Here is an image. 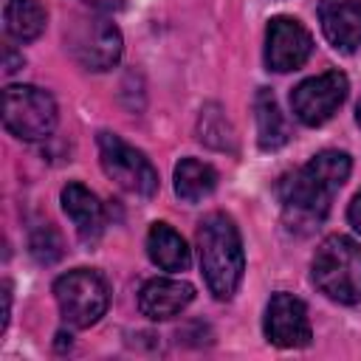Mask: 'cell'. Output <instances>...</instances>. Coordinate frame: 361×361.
<instances>
[{
  "mask_svg": "<svg viewBox=\"0 0 361 361\" xmlns=\"http://www.w3.org/2000/svg\"><path fill=\"white\" fill-rule=\"evenodd\" d=\"M54 296H56L62 319L71 327L96 324L107 313V305H110V290H107L104 276L90 268H76V271L62 274L54 282Z\"/></svg>",
  "mask_w": 361,
  "mask_h": 361,
  "instance_id": "obj_4",
  "label": "cell"
},
{
  "mask_svg": "<svg viewBox=\"0 0 361 361\" xmlns=\"http://www.w3.org/2000/svg\"><path fill=\"white\" fill-rule=\"evenodd\" d=\"M62 209L85 243H93L104 231V206L99 203V197L87 186H82L76 180L68 183L62 189Z\"/></svg>",
  "mask_w": 361,
  "mask_h": 361,
  "instance_id": "obj_13",
  "label": "cell"
},
{
  "mask_svg": "<svg viewBox=\"0 0 361 361\" xmlns=\"http://www.w3.org/2000/svg\"><path fill=\"white\" fill-rule=\"evenodd\" d=\"M265 338L276 347H307L313 338L307 307L299 296L293 293H274L268 307H265Z\"/></svg>",
  "mask_w": 361,
  "mask_h": 361,
  "instance_id": "obj_10",
  "label": "cell"
},
{
  "mask_svg": "<svg viewBox=\"0 0 361 361\" xmlns=\"http://www.w3.org/2000/svg\"><path fill=\"white\" fill-rule=\"evenodd\" d=\"M347 90L350 82L341 71H324L319 76H310L290 90L293 116L307 127H319L327 118H333V113L347 99Z\"/></svg>",
  "mask_w": 361,
  "mask_h": 361,
  "instance_id": "obj_8",
  "label": "cell"
},
{
  "mask_svg": "<svg viewBox=\"0 0 361 361\" xmlns=\"http://www.w3.org/2000/svg\"><path fill=\"white\" fill-rule=\"evenodd\" d=\"M3 20H6L8 37H14L17 42H31L45 31L48 14L39 6V0H8Z\"/></svg>",
  "mask_w": 361,
  "mask_h": 361,
  "instance_id": "obj_17",
  "label": "cell"
},
{
  "mask_svg": "<svg viewBox=\"0 0 361 361\" xmlns=\"http://www.w3.org/2000/svg\"><path fill=\"white\" fill-rule=\"evenodd\" d=\"M355 121L361 124V99H358V104H355Z\"/></svg>",
  "mask_w": 361,
  "mask_h": 361,
  "instance_id": "obj_23",
  "label": "cell"
},
{
  "mask_svg": "<svg viewBox=\"0 0 361 361\" xmlns=\"http://www.w3.org/2000/svg\"><path fill=\"white\" fill-rule=\"evenodd\" d=\"M217 186V172L212 164H203L197 158H183L175 166V195L186 203H197L209 197Z\"/></svg>",
  "mask_w": 361,
  "mask_h": 361,
  "instance_id": "obj_16",
  "label": "cell"
},
{
  "mask_svg": "<svg viewBox=\"0 0 361 361\" xmlns=\"http://www.w3.org/2000/svg\"><path fill=\"white\" fill-rule=\"evenodd\" d=\"M192 299H195V288L189 282L155 276V279L144 282V288L138 290V310H141V316H147L152 322H164V319L178 316Z\"/></svg>",
  "mask_w": 361,
  "mask_h": 361,
  "instance_id": "obj_11",
  "label": "cell"
},
{
  "mask_svg": "<svg viewBox=\"0 0 361 361\" xmlns=\"http://www.w3.org/2000/svg\"><path fill=\"white\" fill-rule=\"evenodd\" d=\"M319 20L333 48L347 54L361 48V0H322Z\"/></svg>",
  "mask_w": 361,
  "mask_h": 361,
  "instance_id": "obj_12",
  "label": "cell"
},
{
  "mask_svg": "<svg viewBox=\"0 0 361 361\" xmlns=\"http://www.w3.org/2000/svg\"><path fill=\"white\" fill-rule=\"evenodd\" d=\"M347 220H350V226H353L355 231H361V192L353 197V203H350V209H347Z\"/></svg>",
  "mask_w": 361,
  "mask_h": 361,
  "instance_id": "obj_20",
  "label": "cell"
},
{
  "mask_svg": "<svg viewBox=\"0 0 361 361\" xmlns=\"http://www.w3.org/2000/svg\"><path fill=\"white\" fill-rule=\"evenodd\" d=\"M31 254L39 259V262H54L59 254H62V243L56 237V231L51 226H39L31 237Z\"/></svg>",
  "mask_w": 361,
  "mask_h": 361,
  "instance_id": "obj_18",
  "label": "cell"
},
{
  "mask_svg": "<svg viewBox=\"0 0 361 361\" xmlns=\"http://www.w3.org/2000/svg\"><path fill=\"white\" fill-rule=\"evenodd\" d=\"M197 251L209 290L217 299H231L245 271L243 240L234 220L223 212L206 214L197 226Z\"/></svg>",
  "mask_w": 361,
  "mask_h": 361,
  "instance_id": "obj_2",
  "label": "cell"
},
{
  "mask_svg": "<svg viewBox=\"0 0 361 361\" xmlns=\"http://www.w3.org/2000/svg\"><path fill=\"white\" fill-rule=\"evenodd\" d=\"M353 161L341 149H324L313 155L305 166H299L293 175H288L279 183V203L285 212V220L290 228H313L319 226L336 192L350 178Z\"/></svg>",
  "mask_w": 361,
  "mask_h": 361,
  "instance_id": "obj_1",
  "label": "cell"
},
{
  "mask_svg": "<svg viewBox=\"0 0 361 361\" xmlns=\"http://www.w3.org/2000/svg\"><path fill=\"white\" fill-rule=\"evenodd\" d=\"M254 116H257V141L262 149H279L288 141V121L268 87H259L254 96Z\"/></svg>",
  "mask_w": 361,
  "mask_h": 361,
  "instance_id": "obj_15",
  "label": "cell"
},
{
  "mask_svg": "<svg viewBox=\"0 0 361 361\" xmlns=\"http://www.w3.org/2000/svg\"><path fill=\"white\" fill-rule=\"evenodd\" d=\"M313 285L338 305L361 302V245L344 234L327 237L310 265Z\"/></svg>",
  "mask_w": 361,
  "mask_h": 361,
  "instance_id": "obj_3",
  "label": "cell"
},
{
  "mask_svg": "<svg viewBox=\"0 0 361 361\" xmlns=\"http://www.w3.org/2000/svg\"><path fill=\"white\" fill-rule=\"evenodd\" d=\"M99 158L104 175L116 186L141 197H152L158 192V172L149 158L116 133H99Z\"/></svg>",
  "mask_w": 361,
  "mask_h": 361,
  "instance_id": "obj_7",
  "label": "cell"
},
{
  "mask_svg": "<svg viewBox=\"0 0 361 361\" xmlns=\"http://www.w3.org/2000/svg\"><path fill=\"white\" fill-rule=\"evenodd\" d=\"M147 254L164 271H186L189 268V248L183 237L169 223H152L147 234Z\"/></svg>",
  "mask_w": 361,
  "mask_h": 361,
  "instance_id": "obj_14",
  "label": "cell"
},
{
  "mask_svg": "<svg viewBox=\"0 0 361 361\" xmlns=\"http://www.w3.org/2000/svg\"><path fill=\"white\" fill-rule=\"evenodd\" d=\"M8 310H11V288L6 282L3 285V322H0V330H6V324H8Z\"/></svg>",
  "mask_w": 361,
  "mask_h": 361,
  "instance_id": "obj_22",
  "label": "cell"
},
{
  "mask_svg": "<svg viewBox=\"0 0 361 361\" xmlns=\"http://www.w3.org/2000/svg\"><path fill=\"white\" fill-rule=\"evenodd\" d=\"M313 51L310 31L293 17H274L265 31V65L268 71L288 73L307 62Z\"/></svg>",
  "mask_w": 361,
  "mask_h": 361,
  "instance_id": "obj_9",
  "label": "cell"
},
{
  "mask_svg": "<svg viewBox=\"0 0 361 361\" xmlns=\"http://www.w3.org/2000/svg\"><path fill=\"white\" fill-rule=\"evenodd\" d=\"M56 102L34 85H8L3 90V124L23 141H39L56 127Z\"/></svg>",
  "mask_w": 361,
  "mask_h": 361,
  "instance_id": "obj_5",
  "label": "cell"
},
{
  "mask_svg": "<svg viewBox=\"0 0 361 361\" xmlns=\"http://www.w3.org/2000/svg\"><path fill=\"white\" fill-rule=\"evenodd\" d=\"M200 141H206V144H212L217 149H226L231 144V130H228L226 118L220 116V110H217V124H212V113L209 110L200 116Z\"/></svg>",
  "mask_w": 361,
  "mask_h": 361,
  "instance_id": "obj_19",
  "label": "cell"
},
{
  "mask_svg": "<svg viewBox=\"0 0 361 361\" xmlns=\"http://www.w3.org/2000/svg\"><path fill=\"white\" fill-rule=\"evenodd\" d=\"M82 3H87L90 8H99V11H116V8H121L124 0H82Z\"/></svg>",
  "mask_w": 361,
  "mask_h": 361,
  "instance_id": "obj_21",
  "label": "cell"
},
{
  "mask_svg": "<svg viewBox=\"0 0 361 361\" xmlns=\"http://www.w3.org/2000/svg\"><path fill=\"white\" fill-rule=\"evenodd\" d=\"M65 45L85 71H110L121 59V34L107 17H76L65 28Z\"/></svg>",
  "mask_w": 361,
  "mask_h": 361,
  "instance_id": "obj_6",
  "label": "cell"
}]
</instances>
